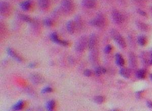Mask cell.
<instances>
[{"instance_id":"7a4b0ae2","label":"cell","mask_w":152,"mask_h":111,"mask_svg":"<svg viewBox=\"0 0 152 111\" xmlns=\"http://www.w3.org/2000/svg\"><path fill=\"white\" fill-rule=\"evenodd\" d=\"M91 23L93 26L97 28V29H104L107 26L108 21H107L106 16L103 14H98L91 21Z\"/></svg>"},{"instance_id":"9c48e42d","label":"cell","mask_w":152,"mask_h":111,"mask_svg":"<svg viewBox=\"0 0 152 111\" xmlns=\"http://www.w3.org/2000/svg\"><path fill=\"white\" fill-rule=\"evenodd\" d=\"M30 78L31 81L36 85L43 84L45 81V78H43V75H39L38 73H32L31 75H30Z\"/></svg>"},{"instance_id":"d6a6232c","label":"cell","mask_w":152,"mask_h":111,"mask_svg":"<svg viewBox=\"0 0 152 111\" xmlns=\"http://www.w3.org/2000/svg\"><path fill=\"white\" fill-rule=\"evenodd\" d=\"M151 79L152 80V75H151Z\"/></svg>"},{"instance_id":"3957f363","label":"cell","mask_w":152,"mask_h":111,"mask_svg":"<svg viewBox=\"0 0 152 111\" xmlns=\"http://www.w3.org/2000/svg\"><path fill=\"white\" fill-rule=\"evenodd\" d=\"M13 13V6L7 1L0 2V14L3 17H9Z\"/></svg>"},{"instance_id":"277c9868","label":"cell","mask_w":152,"mask_h":111,"mask_svg":"<svg viewBox=\"0 0 152 111\" xmlns=\"http://www.w3.org/2000/svg\"><path fill=\"white\" fill-rule=\"evenodd\" d=\"M87 48H88V37L87 36H82L76 43V50L78 52H83Z\"/></svg>"},{"instance_id":"8fae6325","label":"cell","mask_w":152,"mask_h":111,"mask_svg":"<svg viewBox=\"0 0 152 111\" xmlns=\"http://www.w3.org/2000/svg\"><path fill=\"white\" fill-rule=\"evenodd\" d=\"M66 29H67V32L71 34H74L77 32V30H78L74 20H71L67 22V25H66Z\"/></svg>"},{"instance_id":"4316f807","label":"cell","mask_w":152,"mask_h":111,"mask_svg":"<svg viewBox=\"0 0 152 111\" xmlns=\"http://www.w3.org/2000/svg\"><path fill=\"white\" fill-rule=\"evenodd\" d=\"M84 75L87 77H90L93 75V72L91 70L86 69V70H85V72H84Z\"/></svg>"},{"instance_id":"cb8c5ba5","label":"cell","mask_w":152,"mask_h":111,"mask_svg":"<svg viewBox=\"0 0 152 111\" xmlns=\"http://www.w3.org/2000/svg\"><path fill=\"white\" fill-rule=\"evenodd\" d=\"M105 97L102 95H97V96L94 97V102L97 104H102L105 102Z\"/></svg>"},{"instance_id":"44dd1931","label":"cell","mask_w":152,"mask_h":111,"mask_svg":"<svg viewBox=\"0 0 152 111\" xmlns=\"http://www.w3.org/2000/svg\"><path fill=\"white\" fill-rule=\"evenodd\" d=\"M137 42L139 43V45L140 46H146V43H147V39H146V37H145L144 35H140L137 37Z\"/></svg>"},{"instance_id":"d6986e66","label":"cell","mask_w":152,"mask_h":111,"mask_svg":"<svg viewBox=\"0 0 152 111\" xmlns=\"http://www.w3.org/2000/svg\"><path fill=\"white\" fill-rule=\"evenodd\" d=\"M25 106V102L24 101H19L16 104H15L13 107V110L14 111H18V110H22V108L24 107Z\"/></svg>"},{"instance_id":"5bb4252c","label":"cell","mask_w":152,"mask_h":111,"mask_svg":"<svg viewBox=\"0 0 152 111\" xmlns=\"http://www.w3.org/2000/svg\"><path fill=\"white\" fill-rule=\"evenodd\" d=\"M119 73H120V75L125 78H129L131 76V72L130 71V69H129L128 68H125V67H122V68L120 69Z\"/></svg>"},{"instance_id":"ffe728a7","label":"cell","mask_w":152,"mask_h":111,"mask_svg":"<svg viewBox=\"0 0 152 111\" xmlns=\"http://www.w3.org/2000/svg\"><path fill=\"white\" fill-rule=\"evenodd\" d=\"M76 25H77V27L78 30H81L83 27V22H82V19L81 18V16H78L77 18H76L75 20Z\"/></svg>"},{"instance_id":"d4e9b609","label":"cell","mask_w":152,"mask_h":111,"mask_svg":"<svg viewBox=\"0 0 152 111\" xmlns=\"http://www.w3.org/2000/svg\"><path fill=\"white\" fill-rule=\"evenodd\" d=\"M53 92V89L50 87H45L44 89L43 90V93H49V92Z\"/></svg>"},{"instance_id":"6da1fadb","label":"cell","mask_w":152,"mask_h":111,"mask_svg":"<svg viewBox=\"0 0 152 111\" xmlns=\"http://www.w3.org/2000/svg\"><path fill=\"white\" fill-rule=\"evenodd\" d=\"M60 12L65 16H71L76 11V5L73 0H62L60 7Z\"/></svg>"},{"instance_id":"484cf974","label":"cell","mask_w":152,"mask_h":111,"mask_svg":"<svg viewBox=\"0 0 152 111\" xmlns=\"http://www.w3.org/2000/svg\"><path fill=\"white\" fill-rule=\"evenodd\" d=\"M112 46H111V45H108V46H107L105 49V53H107V54H109V53L112 52Z\"/></svg>"},{"instance_id":"4fadbf2b","label":"cell","mask_w":152,"mask_h":111,"mask_svg":"<svg viewBox=\"0 0 152 111\" xmlns=\"http://www.w3.org/2000/svg\"><path fill=\"white\" fill-rule=\"evenodd\" d=\"M20 6L24 11H29L33 8V2L30 0H27V1H23L20 4Z\"/></svg>"},{"instance_id":"7402d4cb","label":"cell","mask_w":152,"mask_h":111,"mask_svg":"<svg viewBox=\"0 0 152 111\" xmlns=\"http://www.w3.org/2000/svg\"><path fill=\"white\" fill-rule=\"evenodd\" d=\"M136 76L139 79H144L146 76V72L145 69H140L138 70L136 72Z\"/></svg>"},{"instance_id":"f1b7e54d","label":"cell","mask_w":152,"mask_h":111,"mask_svg":"<svg viewBox=\"0 0 152 111\" xmlns=\"http://www.w3.org/2000/svg\"><path fill=\"white\" fill-rule=\"evenodd\" d=\"M147 106L148 107L152 108V102H151V101H148V102H147Z\"/></svg>"},{"instance_id":"7c38bea8","label":"cell","mask_w":152,"mask_h":111,"mask_svg":"<svg viewBox=\"0 0 152 111\" xmlns=\"http://www.w3.org/2000/svg\"><path fill=\"white\" fill-rule=\"evenodd\" d=\"M129 64L132 69H136L137 67V58L136 54L134 52H130L129 55Z\"/></svg>"},{"instance_id":"52a82bcc","label":"cell","mask_w":152,"mask_h":111,"mask_svg":"<svg viewBox=\"0 0 152 111\" xmlns=\"http://www.w3.org/2000/svg\"><path fill=\"white\" fill-rule=\"evenodd\" d=\"M38 5L41 10L48 11L52 7V0H38Z\"/></svg>"},{"instance_id":"5b68a950","label":"cell","mask_w":152,"mask_h":111,"mask_svg":"<svg viewBox=\"0 0 152 111\" xmlns=\"http://www.w3.org/2000/svg\"><path fill=\"white\" fill-rule=\"evenodd\" d=\"M111 34H112V37H113V39L115 40V42H116L118 46H120L121 48L126 47V40L117 31L113 29L112 32H111Z\"/></svg>"},{"instance_id":"ba28073f","label":"cell","mask_w":152,"mask_h":111,"mask_svg":"<svg viewBox=\"0 0 152 111\" xmlns=\"http://www.w3.org/2000/svg\"><path fill=\"white\" fill-rule=\"evenodd\" d=\"M98 43V37L96 34L90 35L88 37V49L92 51L94 49H96V47L97 46Z\"/></svg>"},{"instance_id":"9a60e30c","label":"cell","mask_w":152,"mask_h":111,"mask_svg":"<svg viewBox=\"0 0 152 111\" xmlns=\"http://www.w3.org/2000/svg\"><path fill=\"white\" fill-rule=\"evenodd\" d=\"M136 26L139 29H140L141 31H143V32H147L148 30V26L147 24H146L145 22H141V21H136Z\"/></svg>"},{"instance_id":"e0dca14e","label":"cell","mask_w":152,"mask_h":111,"mask_svg":"<svg viewBox=\"0 0 152 111\" xmlns=\"http://www.w3.org/2000/svg\"><path fill=\"white\" fill-rule=\"evenodd\" d=\"M116 63L119 67H123L125 65V59L120 54H116Z\"/></svg>"},{"instance_id":"836d02e7","label":"cell","mask_w":152,"mask_h":111,"mask_svg":"<svg viewBox=\"0 0 152 111\" xmlns=\"http://www.w3.org/2000/svg\"><path fill=\"white\" fill-rule=\"evenodd\" d=\"M151 12H152V8H151Z\"/></svg>"},{"instance_id":"1f68e13d","label":"cell","mask_w":152,"mask_h":111,"mask_svg":"<svg viewBox=\"0 0 152 111\" xmlns=\"http://www.w3.org/2000/svg\"><path fill=\"white\" fill-rule=\"evenodd\" d=\"M112 111H120V110H117V109H114V110H112Z\"/></svg>"},{"instance_id":"4dcf8cb0","label":"cell","mask_w":152,"mask_h":111,"mask_svg":"<svg viewBox=\"0 0 152 111\" xmlns=\"http://www.w3.org/2000/svg\"><path fill=\"white\" fill-rule=\"evenodd\" d=\"M150 64H152V52L151 54V60H150Z\"/></svg>"},{"instance_id":"30bf717a","label":"cell","mask_w":152,"mask_h":111,"mask_svg":"<svg viewBox=\"0 0 152 111\" xmlns=\"http://www.w3.org/2000/svg\"><path fill=\"white\" fill-rule=\"evenodd\" d=\"M82 5L88 9H95L98 5L97 0H82Z\"/></svg>"},{"instance_id":"f546056e","label":"cell","mask_w":152,"mask_h":111,"mask_svg":"<svg viewBox=\"0 0 152 111\" xmlns=\"http://www.w3.org/2000/svg\"><path fill=\"white\" fill-rule=\"evenodd\" d=\"M135 2H138V3H140V2H143V0H135Z\"/></svg>"},{"instance_id":"2e32d148","label":"cell","mask_w":152,"mask_h":111,"mask_svg":"<svg viewBox=\"0 0 152 111\" xmlns=\"http://www.w3.org/2000/svg\"><path fill=\"white\" fill-rule=\"evenodd\" d=\"M8 54H10V55L12 57H13V58L15 59V60H16L17 61H19V62H21V61H22V57H20V56L18 55L17 54H16V52H15L13 49H8Z\"/></svg>"},{"instance_id":"83f0119b","label":"cell","mask_w":152,"mask_h":111,"mask_svg":"<svg viewBox=\"0 0 152 111\" xmlns=\"http://www.w3.org/2000/svg\"><path fill=\"white\" fill-rule=\"evenodd\" d=\"M21 17H22L25 21H27V22H31V19L29 16H26V15L21 14Z\"/></svg>"},{"instance_id":"603a6c76","label":"cell","mask_w":152,"mask_h":111,"mask_svg":"<svg viewBox=\"0 0 152 111\" xmlns=\"http://www.w3.org/2000/svg\"><path fill=\"white\" fill-rule=\"evenodd\" d=\"M105 72H106V69L104 67H99L95 69V74L97 75H101Z\"/></svg>"},{"instance_id":"ac0fdd59","label":"cell","mask_w":152,"mask_h":111,"mask_svg":"<svg viewBox=\"0 0 152 111\" xmlns=\"http://www.w3.org/2000/svg\"><path fill=\"white\" fill-rule=\"evenodd\" d=\"M56 106H57V103H56L54 100L49 101V102H48L47 105H46L48 111H54Z\"/></svg>"},{"instance_id":"8992f818","label":"cell","mask_w":152,"mask_h":111,"mask_svg":"<svg viewBox=\"0 0 152 111\" xmlns=\"http://www.w3.org/2000/svg\"><path fill=\"white\" fill-rule=\"evenodd\" d=\"M112 17L114 22L116 25H121L126 20V18L124 16L123 14L116 9H114L112 11Z\"/></svg>"}]
</instances>
